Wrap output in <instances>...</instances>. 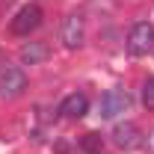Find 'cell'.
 <instances>
[{"instance_id":"cell-12","label":"cell","mask_w":154,"mask_h":154,"mask_svg":"<svg viewBox=\"0 0 154 154\" xmlns=\"http://www.w3.org/2000/svg\"><path fill=\"white\" fill-rule=\"evenodd\" d=\"M83 154H89V151H83Z\"/></svg>"},{"instance_id":"cell-9","label":"cell","mask_w":154,"mask_h":154,"mask_svg":"<svg viewBox=\"0 0 154 154\" xmlns=\"http://www.w3.org/2000/svg\"><path fill=\"white\" fill-rule=\"evenodd\" d=\"M80 151L101 154V151H104V136H101V134H86V136H80Z\"/></svg>"},{"instance_id":"cell-1","label":"cell","mask_w":154,"mask_h":154,"mask_svg":"<svg viewBox=\"0 0 154 154\" xmlns=\"http://www.w3.org/2000/svg\"><path fill=\"white\" fill-rule=\"evenodd\" d=\"M151 48H154V27L148 21L134 24L131 33H128V54L131 57H145Z\"/></svg>"},{"instance_id":"cell-5","label":"cell","mask_w":154,"mask_h":154,"mask_svg":"<svg viewBox=\"0 0 154 154\" xmlns=\"http://www.w3.org/2000/svg\"><path fill=\"white\" fill-rule=\"evenodd\" d=\"M27 89V74L21 68H6L0 74V98H18Z\"/></svg>"},{"instance_id":"cell-2","label":"cell","mask_w":154,"mask_h":154,"mask_svg":"<svg viewBox=\"0 0 154 154\" xmlns=\"http://www.w3.org/2000/svg\"><path fill=\"white\" fill-rule=\"evenodd\" d=\"M38 24H42V9L36 3H27L15 12V18L9 24V33L12 36H30L33 30H38Z\"/></svg>"},{"instance_id":"cell-4","label":"cell","mask_w":154,"mask_h":154,"mask_svg":"<svg viewBox=\"0 0 154 154\" xmlns=\"http://www.w3.org/2000/svg\"><path fill=\"white\" fill-rule=\"evenodd\" d=\"M59 36H62V45H65L68 51H77V48H83V36H86V21H83V15H80V12H71V15H65Z\"/></svg>"},{"instance_id":"cell-7","label":"cell","mask_w":154,"mask_h":154,"mask_svg":"<svg viewBox=\"0 0 154 154\" xmlns=\"http://www.w3.org/2000/svg\"><path fill=\"white\" fill-rule=\"evenodd\" d=\"M86 113H89V101L83 92H71L59 104V116H65V119H83Z\"/></svg>"},{"instance_id":"cell-8","label":"cell","mask_w":154,"mask_h":154,"mask_svg":"<svg viewBox=\"0 0 154 154\" xmlns=\"http://www.w3.org/2000/svg\"><path fill=\"white\" fill-rule=\"evenodd\" d=\"M18 57H21L24 65H38V62H45V59H48V45L30 42V45H24V48H21Z\"/></svg>"},{"instance_id":"cell-11","label":"cell","mask_w":154,"mask_h":154,"mask_svg":"<svg viewBox=\"0 0 154 154\" xmlns=\"http://www.w3.org/2000/svg\"><path fill=\"white\" fill-rule=\"evenodd\" d=\"M142 145H145V151H148V154H154V131L148 134V139H142Z\"/></svg>"},{"instance_id":"cell-6","label":"cell","mask_w":154,"mask_h":154,"mask_svg":"<svg viewBox=\"0 0 154 154\" xmlns=\"http://www.w3.org/2000/svg\"><path fill=\"white\" fill-rule=\"evenodd\" d=\"M113 142H116V148L131 151V148H139L142 145V134H139L136 125H119L113 131Z\"/></svg>"},{"instance_id":"cell-10","label":"cell","mask_w":154,"mask_h":154,"mask_svg":"<svg viewBox=\"0 0 154 154\" xmlns=\"http://www.w3.org/2000/svg\"><path fill=\"white\" fill-rule=\"evenodd\" d=\"M142 104H145V110H154V77H148L142 86Z\"/></svg>"},{"instance_id":"cell-3","label":"cell","mask_w":154,"mask_h":154,"mask_svg":"<svg viewBox=\"0 0 154 154\" xmlns=\"http://www.w3.org/2000/svg\"><path fill=\"white\" fill-rule=\"evenodd\" d=\"M131 107V92L128 89H107L98 101V113L101 119H116Z\"/></svg>"}]
</instances>
